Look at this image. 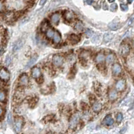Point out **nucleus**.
I'll use <instances>...</instances> for the list:
<instances>
[{
	"label": "nucleus",
	"instance_id": "nucleus-1",
	"mask_svg": "<svg viewBox=\"0 0 134 134\" xmlns=\"http://www.w3.org/2000/svg\"><path fill=\"white\" fill-rule=\"evenodd\" d=\"M52 62L54 66L57 67H61L63 63V57L62 55L59 54H56L53 57Z\"/></svg>",
	"mask_w": 134,
	"mask_h": 134
},
{
	"label": "nucleus",
	"instance_id": "nucleus-2",
	"mask_svg": "<svg viewBox=\"0 0 134 134\" xmlns=\"http://www.w3.org/2000/svg\"><path fill=\"white\" fill-rule=\"evenodd\" d=\"M80 121V115L78 113H75L73 114L70 119L69 121V127L72 129H74L75 127H76L77 125L78 124Z\"/></svg>",
	"mask_w": 134,
	"mask_h": 134
},
{
	"label": "nucleus",
	"instance_id": "nucleus-3",
	"mask_svg": "<svg viewBox=\"0 0 134 134\" xmlns=\"http://www.w3.org/2000/svg\"><path fill=\"white\" fill-rule=\"evenodd\" d=\"M10 78V74L9 72L5 69V68H1L0 69V79L1 80L4 82H8Z\"/></svg>",
	"mask_w": 134,
	"mask_h": 134
},
{
	"label": "nucleus",
	"instance_id": "nucleus-4",
	"mask_svg": "<svg viewBox=\"0 0 134 134\" xmlns=\"http://www.w3.org/2000/svg\"><path fill=\"white\" fill-rule=\"evenodd\" d=\"M23 125V119L21 117H17L15 119V123H14V127H15V130L17 133H20L22 130Z\"/></svg>",
	"mask_w": 134,
	"mask_h": 134
},
{
	"label": "nucleus",
	"instance_id": "nucleus-5",
	"mask_svg": "<svg viewBox=\"0 0 134 134\" xmlns=\"http://www.w3.org/2000/svg\"><path fill=\"white\" fill-rule=\"evenodd\" d=\"M120 54L123 56H127L130 53V45L127 43H123L121 45V47L119 49Z\"/></svg>",
	"mask_w": 134,
	"mask_h": 134
},
{
	"label": "nucleus",
	"instance_id": "nucleus-6",
	"mask_svg": "<svg viewBox=\"0 0 134 134\" xmlns=\"http://www.w3.org/2000/svg\"><path fill=\"white\" fill-rule=\"evenodd\" d=\"M112 72L114 76H119L121 74V72H122V67L121 65L118 63H115L113 64L112 67Z\"/></svg>",
	"mask_w": 134,
	"mask_h": 134
},
{
	"label": "nucleus",
	"instance_id": "nucleus-7",
	"mask_svg": "<svg viewBox=\"0 0 134 134\" xmlns=\"http://www.w3.org/2000/svg\"><path fill=\"white\" fill-rule=\"evenodd\" d=\"M29 82V78L28 76L26 73H23L22 74L20 78H19V84L20 85L24 86H27Z\"/></svg>",
	"mask_w": 134,
	"mask_h": 134
},
{
	"label": "nucleus",
	"instance_id": "nucleus-8",
	"mask_svg": "<svg viewBox=\"0 0 134 134\" xmlns=\"http://www.w3.org/2000/svg\"><path fill=\"white\" fill-rule=\"evenodd\" d=\"M125 86H126V83H125V80H119L117 82L116 84H115V88H116L117 91H119L121 92L123 90H124L125 88Z\"/></svg>",
	"mask_w": 134,
	"mask_h": 134
},
{
	"label": "nucleus",
	"instance_id": "nucleus-9",
	"mask_svg": "<svg viewBox=\"0 0 134 134\" xmlns=\"http://www.w3.org/2000/svg\"><path fill=\"white\" fill-rule=\"evenodd\" d=\"M31 74L32 77L33 78H35V79H39V78H40L41 76H42V73H41L40 69L37 67H33V68L32 69Z\"/></svg>",
	"mask_w": 134,
	"mask_h": 134
},
{
	"label": "nucleus",
	"instance_id": "nucleus-10",
	"mask_svg": "<svg viewBox=\"0 0 134 134\" xmlns=\"http://www.w3.org/2000/svg\"><path fill=\"white\" fill-rule=\"evenodd\" d=\"M24 43H25V41L24 39H20V40H18L15 44L13 45V52H16V51H19L20 49H21L22 47H23V45L24 44Z\"/></svg>",
	"mask_w": 134,
	"mask_h": 134
},
{
	"label": "nucleus",
	"instance_id": "nucleus-11",
	"mask_svg": "<svg viewBox=\"0 0 134 134\" xmlns=\"http://www.w3.org/2000/svg\"><path fill=\"white\" fill-rule=\"evenodd\" d=\"M80 40V38L78 35H74V34H72L68 36V40L72 43V44H77L78 43H79V41Z\"/></svg>",
	"mask_w": 134,
	"mask_h": 134
},
{
	"label": "nucleus",
	"instance_id": "nucleus-12",
	"mask_svg": "<svg viewBox=\"0 0 134 134\" xmlns=\"http://www.w3.org/2000/svg\"><path fill=\"white\" fill-rule=\"evenodd\" d=\"M105 58H106V57H105L104 54L103 53H99L95 57V61L98 64L103 63L105 61Z\"/></svg>",
	"mask_w": 134,
	"mask_h": 134
},
{
	"label": "nucleus",
	"instance_id": "nucleus-13",
	"mask_svg": "<svg viewBox=\"0 0 134 134\" xmlns=\"http://www.w3.org/2000/svg\"><path fill=\"white\" fill-rule=\"evenodd\" d=\"M103 123L104 125H107V126H111L114 123V120L112 118V117L109 115H107L104 117Z\"/></svg>",
	"mask_w": 134,
	"mask_h": 134
},
{
	"label": "nucleus",
	"instance_id": "nucleus-14",
	"mask_svg": "<svg viewBox=\"0 0 134 134\" xmlns=\"http://www.w3.org/2000/svg\"><path fill=\"white\" fill-rule=\"evenodd\" d=\"M51 22L54 24L55 25H57L60 21V15L58 13H53L51 16Z\"/></svg>",
	"mask_w": 134,
	"mask_h": 134
},
{
	"label": "nucleus",
	"instance_id": "nucleus-15",
	"mask_svg": "<svg viewBox=\"0 0 134 134\" xmlns=\"http://www.w3.org/2000/svg\"><path fill=\"white\" fill-rule=\"evenodd\" d=\"M118 97V94L116 90L111 89L108 92V98L111 100H115Z\"/></svg>",
	"mask_w": 134,
	"mask_h": 134
},
{
	"label": "nucleus",
	"instance_id": "nucleus-16",
	"mask_svg": "<svg viewBox=\"0 0 134 134\" xmlns=\"http://www.w3.org/2000/svg\"><path fill=\"white\" fill-rule=\"evenodd\" d=\"M102 107H103L102 104L98 102V101H95L92 104V110L96 112H98L100 111L101 109H102Z\"/></svg>",
	"mask_w": 134,
	"mask_h": 134
},
{
	"label": "nucleus",
	"instance_id": "nucleus-17",
	"mask_svg": "<svg viewBox=\"0 0 134 134\" xmlns=\"http://www.w3.org/2000/svg\"><path fill=\"white\" fill-rule=\"evenodd\" d=\"M64 18L67 21H72L74 18V13L72 11L67 10L64 13Z\"/></svg>",
	"mask_w": 134,
	"mask_h": 134
},
{
	"label": "nucleus",
	"instance_id": "nucleus-18",
	"mask_svg": "<svg viewBox=\"0 0 134 134\" xmlns=\"http://www.w3.org/2000/svg\"><path fill=\"white\" fill-rule=\"evenodd\" d=\"M53 42L55 44H58L61 41V34L58 31H55V35H54L53 37Z\"/></svg>",
	"mask_w": 134,
	"mask_h": 134
},
{
	"label": "nucleus",
	"instance_id": "nucleus-19",
	"mask_svg": "<svg viewBox=\"0 0 134 134\" xmlns=\"http://www.w3.org/2000/svg\"><path fill=\"white\" fill-rule=\"evenodd\" d=\"M90 57V53L88 51H84V52H82L81 53L80 55V58L81 59V61H85L86 62L88 59V57Z\"/></svg>",
	"mask_w": 134,
	"mask_h": 134
},
{
	"label": "nucleus",
	"instance_id": "nucleus-20",
	"mask_svg": "<svg viewBox=\"0 0 134 134\" xmlns=\"http://www.w3.org/2000/svg\"><path fill=\"white\" fill-rule=\"evenodd\" d=\"M115 58V57L114 54L109 53L106 56L105 60H106V62L107 64H111L112 63H113V61H114Z\"/></svg>",
	"mask_w": 134,
	"mask_h": 134
},
{
	"label": "nucleus",
	"instance_id": "nucleus-21",
	"mask_svg": "<svg viewBox=\"0 0 134 134\" xmlns=\"http://www.w3.org/2000/svg\"><path fill=\"white\" fill-rule=\"evenodd\" d=\"M45 35L48 38V39H52L54 35H55V31H54L53 29H52L51 28H49L46 31H45Z\"/></svg>",
	"mask_w": 134,
	"mask_h": 134
},
{
	"label": "nucleus",
	"instance_id": "nucleus-22",
	"mask_svg": "<svg viewBox=\"0 0 134 134\" xmlns=\"http://www.w3.org/2000/svg\"><path fill=\"white\" fill-rule=\"evenodd\" d=\"M37 59H38V56L35 55H34L32 57L30 60H29V61L28 62L26 65V67H30L32 66L36 62V61H37Z\"/></svg>",
	"mask_w": 134,
	"mask_h": 134
},
{
	"label": "nucleus",
	"instance_id": "nucleus-23",
	"mask_svg": "<svg viewBox=\"0 0 134 134\" xmlns=\"http://www.w3.org/2000/svg\"><path fill=\"white\" fill-rule=\"evenodd\" d=\"M113 38V35L111 34V32H107V33H105L103 36V40L104 42H108V41H111Z\"/></svg>",
	"mask_w": 134,
	"mask_h": 134
},
{
	"label": "nucleus",
	"instance_id": "nucleus-24",
	"mask_svg": "<svg viewBox=\"0 0 134 134\" xmlns=\"http://www.w3.org/2000/svg\"><path fill=\"white\" fill-rule=\"evenodd\" d=\"M108 27H109L110 29H111L112 30H117V29L119 28L120 24H119V23L112 22V23H110V24H108Z\"/></svg>",
	"mask_w": 134,
	"mask_h": 134
},
{
	"label": "nucleus",
	"instance_id": "nucleus-25",
	"mask_svg": "<svg viewBox=\"0 0 134 134\" xmlns=\"http://www.w3.org/2000/svg\"><path fill=\"white\" fill-rule=\"evenodd\" d=\"M84 28V26H83V24L81 22H78L75 24V29L78 31H81Z\"/></svg>",
	"mask_w": 134,
	"mask_h": 134
},
{
	"label": "nucleus",
	"instance_id": "nucleus-26",
	"mask_svg": "<svg viewBox=\"0 0 134 134\" xmlns=\"http://www.w3.org/2000/svg\"><path fill=\"white\" fill-rule=\"evenodd\" d=\"M49 27L48 26V23L47 21H45V22L43 23L42 25H41V30H42V31L44 32V31H46L48 28H49Z\"/></svg>",
	"mask_w": 134,
	"mask_h": 134
},
{
	"label": "nucleus",
	"instance_id": "nucleus-27",
	"mask_svg": "<svg viewBox=\"0 0 134 134\" xmlns=\"http://www.w3.org/2000/svg\"><path fill=\"white\" fill-rule=\"evenodd\" d=\"M6 98V94L4 91H0V102H4Z\"/></svg>",
	"mask_w": 134,
	"mask_h": 134
},
{
	"label": "nucleus",
	"instance_id": "nucleus-28",
	"mask_svg": "<svg viewBox=\"0 0 134 134\" xmlns=\"http://www.w3.org/2000/svg\"><path fill=\"white\" fill-rule=\"evenodd\" d=\"M12 62V58L9 55H8L5 58V63L6 65V66H8L9 65V64Z\"/></svg>",
	"mask_w": 134,
	"mask_h": 134
},
{
	"label": "nucleus",
	"instance_id": "nucleus-29",
	"mask_svg": "<svg viewBox=\"0 0 134 134\" xmlns=\"http://www.w3.org/2000/svg\"><path fill=\"white\" fill-rule=\"evenodd\" d=\"M123 117L122 113H121V112L118 113L117 115V118H116L117 121L118 123H120V122L123 120Z\"/></svg>",
	"mask_w": 134,
	"mask_h": 134
},
{
	"label": "nucleus",
	"instance_id": "nucleus-30",
	"mask_svg": "<svg viewBox=\"0 0 134 134\" xmlns=\"http://www.w3.org/2000/svg\"><path fill=\"white\" fill-rule=\"evenodd\" d=\"M120 8L122 11H124V12H126L128 10V6L126 4H122L120 5Z\"/></svg>",
	"mask_w": 134,
	"mask_h": 134
},
{
	"label": "nucleus",
	"instance_id": "nucleus-31",
	"mask_svg": "<svg viewBox=\"0 0 134 134\" xmlns=\"http://www.w3.org/2000/svg\"><path fill=\"white\" fill-rule=\"evenodd\" d=\"M8 122L9 125H11L12 123V114L9 112L8 115Z\"/></svg>",
	"mask_w": 134,
	"mask_h": 134
},
{
	"label": "nucleus",
	"instance_id": "nucleus-32",
	"mask_svg": "<svg viewBox=\"0 0 134 134\" xmlns=\"http://www.w3.org/2000/svg\"><path fill=\"white\" fill-rule=\"evenodd\" d=\"M117 9V5L116 4H113L111 5V11H115L116 9Z\"/></svg>",
	"mask_w": 134,
	"mask_h": 134
},
{
	"label": "nucleus",
	"instance_id": "nucleus-33",
	"mask_svg": "<svg viewBox=\"0 0 134 134\" xmlns=\"http://www.w3.org/2000/svg\"><path fill=\"white\" fill-rule=\"evenodd\" d=\"M86 35L88 36H91L92 35V32L89 29H87L86 30Z\"/></svg>",
	"mask_w": 134,
	"mask_h": 134
},
{
	"label": "nucleus",
	"instance_id": "nucleus-34",
	"mask_svg": "<svg viewBox=\"0 0 134 134\" xmlns=\"http://www.w3.org/2000/svg\"><path fill=\"white\" fill-rule=\"evenodd\" d=\"M46 1H47V0H40L39 4H40V5H43L46 3Z\"/></svg>",
	"mask_w": 134,
	"mask_h": 134
},
{
	"label": "nucleus",
	"instance_id": "nucleus-35",
	"mask_svg": "<svg viewBox=\"0 0 134 134\" xmlns=\"http://www.w3.org/2000/svg\"><path fill=\"white\" fill-rule=\"evenodd\" d=\"M3 113H4V109H3V108L0 105V117L2 115H3Z\"/></svg>",
	"mask_w": 134,
	"mask_h": 134
},
{
	"label": "nucleus",
	"instance_id": "nucleus-36",
	"mask_svg": "<svg viewBox=\"0 0 134 134\" xmlns=\"http://www.w3.org/2000/svg\"><path fill=\"white\" fill-rule=\"evenodd\" d=\"M4 50L3 49V47L1 46H0V56L4 53Z\"/></svg>",
	"mask_w": 134,
	"mask_h": 134
},
{
	"label": "nucleus",
	"instance_id": "nucleus-37",
	"mask_svg": "<svg viewBox=\"0 0 134 134\" xmlns=\"http://www.w3.org/2000/svg\"><path fill=\"white\" fill-rule=\"evenodd\" d=\"M93 3V0H86V4L88 5H91Z\"/></svg>",
	"mask_w": 134,
	"mask_h": 134
},
{
	"label": "nucleus",
	"instance_id": "nucleus-38",
	"mask_svg": "<svg viewBox=\"0 0 134 134\" xmlns=\"http://www.w3.org/2000/svg\"><path fill=\"white\" fill-rule=\"evenodd\" d=\"M126 129H127L126 127H123V130H122L121 131V134H124V133H125V131H126Z\"/></svg>",
	"mask_w": 134,
	"mask_h": 134
},
{
	"label": "nucleus",
	"instance_id": "nucleus-39",
	"mask_svg": "<svg viewBox=\"0 0 134 134\" xmlns=\"http://www.w3.org/2000/svg\"><path fill=\"white\" fill-rule=\"evenodd\" d=\"M3 8H4V6H3V4L1 2H0V12H1L3 10Z\"/></svg>",
	"mask_w": 134,
	"mask_h": 134
},
{
	"label": "nucleus",
	"instance_id": "nucleus-40",
	"mask_svg": "<svg viewBox=\"0 0 134 134\" xmlns=\"http://www.w3.org/2000/svg\"><path fill=\"white\" fill-rule=\"evenodd\" d=\"M133 1H134V0H127V1H128L129 4H131V3L133 2Z\"/></svg>",
	"mask_w": 134,
	"mask_h": 134
},
{
	"label": "nucleus",
	"instance_id": "nucleus-41",
	"mask_svg": "<svg viewBox=\"0 0 134 134\" xmlns=\"http://www.w3.org/2000/svg\"><path fill=\"white\" fill-rule=\"evenodd\" d=\"M108 2H110V3H112V2L115 1V0H108Z\"/></svg>",
	"mask_w": 134,
	"mask_h": 134
},
{
	"label": "nucleus",
	"instance_id": "nucleus-42",
	"mask_svg": "<svg viewBox=\"0 0 134 134\" xmlns=\"http://www.w3.org/2000/svg\"><path fill=\"white\" fill-rule=\"evenodd\" d=\"M133 47H134V41H133Z\"/></svg>",
	"mask_w": 134,
	"mask_h": 134
},
{
	"label": "nucleus",
	"instance_id": "nucleus-43",
	"mask_svg": "<svg viewBox=\"0 0 134 134\" xmlns=\"http://www.w3.org/2000/svg\"><path fill=\"white\" fill-rule=\"evenodd\" d=\"M120 1H123V0H120Z\"/></svg>",
	"mask_w": 134,
	"mask_h": 134
}]
</instances>
